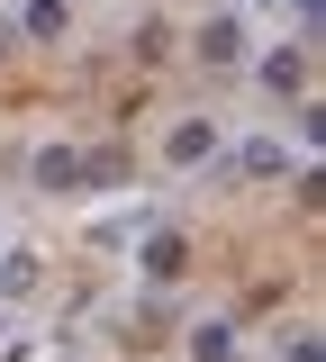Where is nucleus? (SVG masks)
Instances as JSON below:
<instances>
[{"label": "nucleus", "instance_id": "1", "mask_svg": "<svg viewBox=\"0 0 326 362\" xmlns=\"http://www.w3.org/2000/svg\"><path fill=\"white\" fill-rule=\"evenodd\" d=\"M28 181L37 190H91V154L82 145H37L28 154Z\"/></svg>", "mask_w": 326, "mask_h": 362}, {"label": "nucleus", "instance_id": "2", "mask_svg": "<svg viewBox=\"0 0 326 362\" xmlns=\"http://www.w3.org/2000/svg\"><path fill=\"white\" fill-rule=\"evenodd\" d=\"M254 82H263V90H299V82H308V45H272V54H254Z\"/></svg>", "mask_w": 326, "mask_h": 362}, {"label": "nucleus", "instance_id": "3", "mask_svg": "<svg viewBox=\"0 0 326 362\" xmlns=\"http://www.w3.org/2000/svg\"><path fill=\"white\" fill-rule=\"evenodd\" d=\"M245 54H254L245 18H209V28H199V64H245Z\"/></svg>", "mask_w": 326, "mask_h": 362}, {"label": "nucleus", "instance_id": "4", "mask_svg": "<svg viewBox=\"0 0 326 362\" xmlns=\"http://www.w3.org/2000/svg\"><path fill=\"white\" fill-rule=\"evenodd\" d=\"M163 154H173V163H209V154H218V127H209V118H182V127L163 136Z\"/></svg>", "mask_w": 326, "mask_h": 362}, {"label": "nucleus", "instance_id": "5", "mask_svg": "<svg viewBox=\"0 0 326 362\" xmlns=\"http://www.w3.org/2000/svg\"><path fill=\"white\" fill-rule=\"evenodd\" d=\"M235 173H263V181H281V173H290V145H272V136H245V145H235Z\"/></svg>", "mask_w": 326, "mask_h": 362}, {"label": "nucleus", "instance_id": "6", "mask_svg": "<svg viewBox=\"0 0 326 362\" xmlns=\"http://www.w3.org/2000/svg\"><path fill=\"white\" fill-rule=\"evenodd\" d=\"M182 263H190V245L173 235V226H154V235H145V281H173Z\"/></svg>", "mask_w": 326, "mask_h": 362}, {"label": "nucleus", "instance_id": "7", "mask_svg": "<svg viewBox=\"0 0 326 362\" xmlns=\"http://www.w3.org/2000/svg\"><path fill=\"white\" fill-rule=\"evenodd\" d=\"M190 354H199V362H235V326H227V317L190 326Z\"/></svg>", "mask_w": 326, "mask_h": 362}, {"label": "nucleus", "instance_id": "8", "mask_svg": "<svg viewBox=\"0 0 326 362\" xmlns=\"http://www.w3.org/2000/svg\"><path fill=\"white\" fill-rule=\"evenodd\" d=\"M18 28H28V37H64V28H73V9H64V0H28V9H18Z\"/></svg>", "mask_w": 326, "mask_h": 362}, {"label": "nucleus", "instance_id": "9", "mask_svg": "<svg viewBox=\"0 0 326 362\" xmlns=\"http://www.w3.org/2000/svg\"><path fill=\"white\" fill-rule=\"evenodd\" d=\"M28 281H37V263H28V254H0V299H18Z\"/></svg>", "mask_w": 326, "mask_h": 362}, {"label": "nucleus", "instance_id": "10", "mask_svg": "<svg viewBox=\"0 0 326 362\" xmlns=\"http://www.w3.org/2000/svg\"><path fill=\"white\" fill-rule=\"evenodd\" d=\"M281 362H326V344H318V335H290V344H281Z\"/></svg>", "mask_w": 326, "mask_h": 362}, {"label": "nucleus", "instance_id": "11", "mask_svg": "<svg viewBox=\"0 0 326 362\" xmlns=\"http://www.w3.org/2000/svg\"><path fill=\"white\" fill-rule=\"evenodd\" d=\"M299 18H318V0H299Z\"/></svg>", "mask_w": 326, "mask_h": 362}, {"label": "nucleus", "instance_id": "12", "mask_svg": "<svg viewBox=\"0 0 326 362\" xmlns=\"http://www.w3.org/2000/svg\"><path fill=\"white\" fill-rule=\"evenodd\" d=\"M254 9H272V0H254Z\"/></svg>", "mask_w": 326, "mask_h": 362}]
</instances>
